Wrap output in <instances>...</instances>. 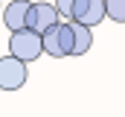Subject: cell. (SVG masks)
<instances>
[{
    "label": "cell",
    "instance_id": "cell-2",
    "mask_svg": "<svg viewBox=\"0 0 125 117\" xmlns=\"http://www.w3.org/2000/svg\"><path fill=\"white\" fill-rule=\"evenodd\" d=\"M58 12H55V3H32L29 15H26V29H32L35 35H47L50 29L58 24Z\"/></svg>",
    "mask_w": 125,
    "mask_h": 117
},
{
    "label": "cell",
    "instance_id": "cell-3",
    "mask_svg": "<svg viewBox=\"0 0 125 117\" xmlns=\"http://www.w3.org/2000/svg\"><path fill=\"white\" fill-rule=\"evenodd\" d=\"M26 79H29V70L23 61H18L12 56L0 58V91H18L26 85Z\"/></svg>",
    "mask_w": 125,
    "mask_h": 117
},
{
    "label": "cell",
    "instance_id": "cell-4",
    "mask_svg": "<svg viewBox=\"0 0 125 117\" xmlns=\"http://www.w3.org/2000/svg\"><path fill=\"white\" fill-rule=\"evenodd\" d=\"M108 18L105 12V0H76L73 6V24H82V27L93 29Z\"/></svg>",
    "mask_w": 125,
    "mask_h": 117
},
{
    "label": "cell",
    "instance_id": "cell-9",
    "mask_svg": "<svg viewBox=\"0 0 125 117\" xmlns=\"http://www.w3.org/2000/svg\"><path fill=\"white\" fill-rule=\"evenodd\" d=\"M105 12L114 24H125V0H105Z\"/></svg>",
    "mask_w": 125,
    "mask_h": 117
},
{
    "label": "cell",
    "instance_id": "cell-1",
    "mask_svg": "<svg viewBox=\"0 0 125 117\" xmlns=\"http://www.w3.org/2000/svg\"><path fill=\"white\" fill-rule=\"evenodd\" d=\"M41 53H44V38L35 35L32 29H21V32H12L9 35V56L12 58L29 64L35 58H41Z\"/></svg>",
    "mask_w": 125,
    "mask_h": 117
},
{
    "label": "cell",
    "instance_id": "cell-6",
    "mask_svg": "<svg viewBox=\"0 0 125 117\" xmlns=\"http://www.w3.org/2000/svg\"><path fill=\"white\" fill-rule=\"evenodd\" d=\"M90 47H93V29L73 24V56H84Z\"/></svg>",
    "mask_w": 125,
    "mask_h": 117
},
{
    "label": "cell",
    "instance_id": "cell-5",
    "mask_svg": "<svg viewBox=\"0 0 125 117\" xmlns=\"http://www.w3.org/2000/svg\"><path fill=\"white\" fill-rule=\"evenodd\" d=\"M32 0H12L6 9H3V24L9 32H21L26 29V15H29Z\"/></svg>",
    "mask_w": 125,
    "mask_h": 117
},
{
    "label": "cell",
    "instance_id": "cell-7",
    "mask_svg": "<svg viewBox=\"0 0 125 117\" xmlns=\"http://www.w3.org/2000/svg\"><path fill=\"white\" fill-rule=\"evenodd\" d=\"M58 47H61L64 56H73V21H64L58 24Z\"/></svg>",
    "mask_w": 125,
    "mask_h": 117
},
{
    "label": "cell",
    "instance_id": "cell-10",
    "mask_svg": "<svg viewBox=\"0 0 125 117\" xmlns=\"http://www.w3.org/2000/svg\"><path fill=\"white\" fill-rule=\"evenodd\" d=\"M73 6H76V0H55V12L67 21H73Z\"/></svg>",
    "mask_w": 125,
    "mask_h": 117
},
{
    "label": "cell",
    "instance_id": "cell-8",
    "mask_svg": "<svg viewBox=\"0 0 125 117\" xmlns=\"http://www.w3.org/2000/svg\"><path fill=\"white\" fill-rule=\"evenodd\" d=\"M58 24H61V21H58ZM58 24H55V27H58ZM55 27L44 35V53H47V56H52V58H64L61 47H58V29H55Z\"/></svg>",
    "mask_w": 125,
    "mask_h": 117
}]
</instances>
